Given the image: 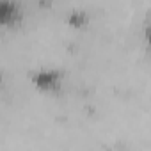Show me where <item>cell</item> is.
I'll list each match as a JSON object with an SVG mask.
<instances>
[{"mask_svg":"<svg viewBox=\"0 0 151 151\" xmlns=\"http://www.w3.org/2000/svg\"><path fill=\"white\" fill-rule=\"evenodd\" d=\"M22 18V7L16 0H0V29L14 27Z\"/></svg>","mask_w":151,"mask_h":151,"instance_id":"2","label":"cell"},{"mask_svg":"<svg viewBox=\"0 0 151 151\" xmlns=\"http://www.w3.org/2000/svg\"><path fill=\"white\" fill-rule=\"evenodd\" d=\"M62 82H64V75H62V71H59L55 68H41L30 75V84L34 86L36 91H39L43 94H53V93L60 91Z\"/></svg>","mask_w":151,"mask_h":151,"instance_id":"1","label":"cell"}]
</instances>
